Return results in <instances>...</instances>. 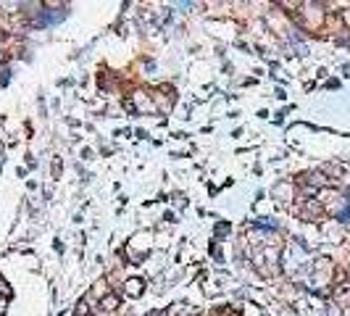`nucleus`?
<instances>
[{
	"mask_svg": "<svg viewBox=\"0 0 350 316\" xmlns=\"http://www.w3.org/2000/svg\"><path fill=\"white\" fill-rule=\"evenodd\" d=\"M116 303H119V300H116V298H113V295H108V298H106V300H103V306H106V308H108V311H113V308H116Z\"/></svg>",
	"mask_w": 350,
	"mask_h": 316,
	"instance_id": "nucleus-1",
	"label": "nucleus"
},
{
	"mask_svg": "<svg viewBox=\"0 0 350 316\" xmlns=\"http://www.w3.org/2000/svg\"><path fill=\"white\" fill-rule=\"evenodd\" d=\"M129 295H140V282L137 279L129 282Z\"/></svg>",
	"mask_w": 350,
	"mask_h": 316,
	"instance_id": "nucleus-2",
	"label": "nucleus"
},
{
	"mask_svg": "<svg viewBox=\"0 0 350 316\" xmlns=\"http://www.w3.org/2000/svg\"><path fill=\"white\" fill-rule=\"evenodd\" d=\"M329 316H340V311H337V308H332V311H329Z\"/></svg>",
	"mask_w": 350,
	"mask_h": 316,
	"instance_id": "nucleus-3",
	"label": "nucleus"
}]
</instances>
